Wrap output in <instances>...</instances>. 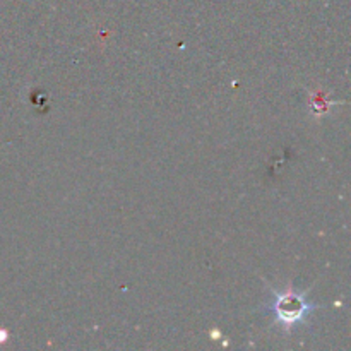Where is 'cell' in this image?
<instances>
[{"mask_svg": "<svg viewBox=\"0 0 351 351\" xmlns=\"http://www.w3.org/2000/svg\"><path fill=\"white\" fill-rule=\"evenodd\" d=\"M312 308L314 307L302 295L285 291V293H278L274 298L273 314L281 326L291 328V326H297L298 322L305 321Z\"/></svg>", "mask_w": 351, "mask_h": 351, "instance_id": "cell-1", "label": "cell"}]
</instances>
